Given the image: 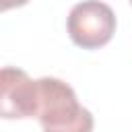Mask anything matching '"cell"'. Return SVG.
I'll return each mask as SVG.
<instances>
[{
	"instance_id": "6da1fadb",
	"label": "cell",
	"mask_w": 132,
	"mask_h": 132,
	"mask_svg": "<svg viewBox=\"0 0 132 132\" xmlns=\"http://www.w3.org/2000/svg\"><path fill=\"white\" fill-rule=\"evenodd\" d=\"M37 120L41 132H91L93 113L78 103L74 89L56 76H41Z\"/></svg>"
},
{
	"instance_id": "7a4b0ae2",
	"label": "cell",
	"mask_w": 132,
	"mask_h": 132,
	"mask_svg": "<svg viewBox=\"0 0 132 132\" xmlns=\"http://www.w3.org/2000/svg\"><path fill=\"white\" fill-rule=\"evenodd\" d=\"M118 19L109 4L101 0H82L74 4L66 19V31L74 45L82 50H99L107 45L116 33Z\"/></svg>"
},
{
	"instance_id": "3957f363",
	"label": "cell",
	"mask_w": 132,
	"mask_h": 132,
	"mask_svg": "<svg viewBox=\"0 0 132 132\" xmlns=\"http://www.w3.org/2000/svg\"><path fill=\"white\" fill-rule=\"evenodd\" d=\"M39 82L25 70L4 66L0 70V113L4 120L37 118Z\"/></svg>"
},
{
	"instance_id": "277c9868",
	"label": "cell",
	"mask_w": 132,
	"mask_h": 132,
	"mask_svg": "<svg viewBox=\"0 0 132 132\" xmlns=\"http://www.w3.org/2000/svg\"><path fill=\"white\" fill-rule=\"evenodd\" d=\"M29 0H2L0 2V8H2V12H6V10H10V8H19V6H25Z\"/></svg>"
},
{
	"instance_id": "5b68a950",
	"label": "cell",
	"mask_w": 132,
	"mask_h": 132,
	"mask_svg": "<svg viewBox=\"0 0 132 132\" xmlns=\"http://www.w3.org/2000/svg\"><path fill=\"white\" fill-rule=\"evenodd\" d=\"M128 2H130V4H132V0H128Z\"/></svg>"
}]
</instances>
